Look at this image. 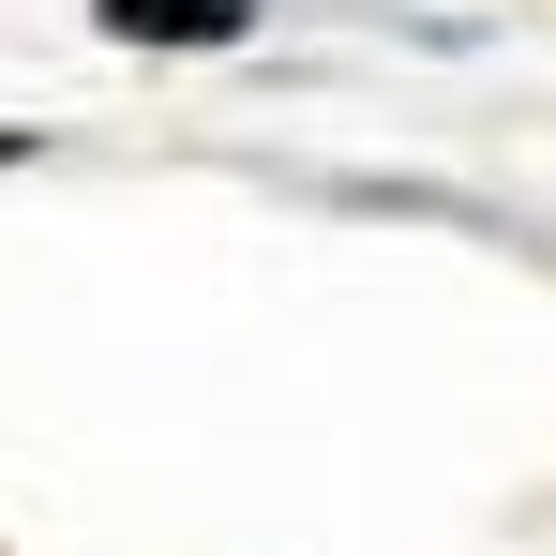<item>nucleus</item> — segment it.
Returning <instances> with one entry per match:
<instances>
[{
    "mask_svg": "<svg viewBox=\"0 0 556 556\" xmlns=\"http://www.w3.org/2000/svg\"><path fill=\"white\" fill-rule=\"evenodd\" d=\"M121 46H241V0H105Z\"/></svg>",
    "mask_w": 556,
    "mask_h": 556,
    "instance_id": "1",
    "label": "nucleus"
}]
</instances>
